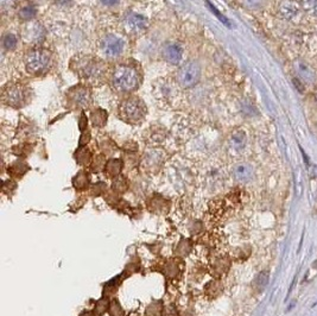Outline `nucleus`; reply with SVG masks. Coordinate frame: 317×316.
Here are the masks:
<instances>
[{"label": "nucleus", "instance_id": "obj_1", "mask_svg": "<svg viewBox=\"0 0 317 316\" xmlns=\"http://www.w3.org/2000/svg\"><path fill=\"white\" fill-rule=\"evenodd\" d=\"M71 68L81 78L91 84H99L106 73L105 63L92 56H77L71 61Z\"/></svg>", "mask_w": 317, "mask_h": 316}, {"label": "nucleus", "instance_id": "obj_2", "mask_svg": "<svg viewBox=\"0 0 317 316\" xmlns=\"http://www.w3.org/2000/svg\"><path fill=\"white\" fill-rule=\"evenodd\" d=\"M111 82L117 92L131 93L138 88L139 76L133 67L119 64L112 71Z\"/></svg>", "mask_w": 317, "mask_h": 316}, {"label": "nucleus", "instance_id": "obj_3", "mask_svg": "<svg viewBox=\"0 0 317 316\" xmlns=\"http://www.w3.org/2000/svg\"><path fill=\"white\" fill-rule=\"evenodd\" d=\"M153 95L164 106L174 107L181 99V86L170 77H162L154 82Z\"/></svg>", "mask_w": 317, "mask_h": 316}, {"label": "nucleus", "instance_id": "obj_4", "mask_svg": "<svg viewBox=\"0 0 317 316\" xmlns=\"http://www.w3.org/2000/svg\"><path fill=\"white\" fill-rule=\"evenodd\" d=\"M147 110L145 102L137 96H128L119 106V114L121 119L128 124H139L146 117Z\"/></svg>", "mask_w": 317, "mask_h": 316}, {"label": "nucleus", "instance_id": "obj_5", "mask_svg": "<svg viewBox=\"0 0 317 316\" xmlns=\"http://www.w3.org/2000/svg\"><path fill=\"white\" fill-rule=\"evenodd\" d=\"M24 62L28 73L38 76V75L48 71L50 64H51V54L46 49L35 48L27 52L24 57Z\"/></svg>", "mask_w": 317, "mask_h": 316}, {"label": "nucleus", "instance_id": "obj_6", "mask_svg": "<svg viewBox=\"0 0 317 316\" xmlns=\"http://www.w3.org/2000/svg\"><path fill=\"white\" fill-rule=\"evenodd\" d=\"M200 75L201 70L199 64L194 62V61H190V62H187L179 68L177 75H176V78H177L178 85L181 87L190 88L194 87L199 82Z\"/></svg>", "mask_w": 317, "mask_h": 316}, {"label": "nucleus", "instance_id": "obj_7", "mask_svg": "<svg viewBox=\"0 0 317 316\" xmlns=\"http://www.w3.org/2000/svg\"><path fill=\"white\" fill-rule=\"evenodd\" d=\"M67 98L74 106L87 109L92 103V91L88 86L77 85L67 92Z\"/></svg>", "mask_w": 317, "mask_h": 316}, {"label": "nucleus", "instance_id": "obj_8", "mask_svg": "<svg viewBox=\"0 0 317 316\" xmlns=\"http://www.w3.org/2000/svg\"><path fill=\"white\" fill-rule=\"evenodd\" d=\"M3 101L11 107H21L27 101V92L20 85H10L4 88Z\"/></svg>", "mask_w": 317, "mask_h": 316}, {"label": "nucleus", "instance_id": "obj_9", "mask_svg": "<svg viewBox=\"0 0 317 316\" xmlns=\"http://www.w3.org/2000/svg\"><path fill=\"white\" fill-rule=\"evenodd\" d=\"M125 43L121 38L117 36H106L100 43V50L101 54L107 59H117L124 51Z\"/></svg>", "mask_w": 317, "mask_h": 316}, {"label": "nucleus", "instance_id": "obj_10", "mask_svg": "<svg viewBox=\"0 0 317 316\" xmlns=\"http://www.w3.org/2000/svg\"><path fill=\"white\" fill-rule=\"evenodd\" d=\"M125 28L129 34L142 35L149 28V21L145 17L140 16L138 13H131L126 17Z\"/></svg>", "mask_w": 317, "mask_h": 316}, {"label": "nucleus", "instance_id": "obj_11", "mask_svg": "<svg viewBox=\"0 0 317 316\" xmlns=\"http://www.w3.org/2000/svg\"><path fill=\"white\" fill-rule=\"evenodd\" d=\"M163 57L171 64H178L183 57V48L178 43H167L162 50Z\"/></svg>", "mask_w": 317, "mask_h": 316}, {"label": "nucleus", "instance_id": "obj_12", "mask_svg": "<svg viewBox=\"0 0 317 316\" xmlns=\"http://www.w3.org/2000/svg\"><path fill=\"white\" fill-rule=\"evenodd\" d=\"M279 14L282 16L284 19L291 20L294 18H296L300 13V5H298L297 2L295 0H283L282 3L279 4L278 7Z\"/></svg>", "mask_w": 317, "mask_h": 316}, {"label": "nucleus", "instance_id": "obj_13", "mask_svg": "<svg viewBox=\"0 0 317 316\" xmlns=\"http://www.w3.org/2000/svg\"><path fill=\"white\" fill-rule=\"evenodd\" d=\"M233 175H234V178H235L237 182L246 183V182H250L251 179L253 178L254 170L251 164L239 163L234 167Z\"/></svg>", "mask_w": 317, "mask_h": 316}, {"label": "nucleus", "instance_id": "obj_14", "mask_svg": "<svg viewBox=\"0 0 317 316\" xmlns=\"http://www.w3.org/2000/svg\"><path fill=\"white\" fill-rule=\"evenodd\" d=\"M295 69H296V73L298 74L301 80L307 82V84H312V82H315L316 73L308 63L304 62V61L301 60L296 61V63H295Z\"/></svg>", "mask_w": 317, "mask_h": 316}, {"label": "nucleus", "instance_id": "obj_15", "mask_svg": "<svg viewBox=\"0 0 317 316\" xmlns=\"http://www.w3.org/2000/svg\"><path fill=\"white\" fill-rule=\"evenodd\" d=\"M246 143H247V138L244 131H235L232 136H230L229 144H230V148H232L234 151H236V152L243 151V150L245 149V146H246Z\"/></svg>", "mask_w": 317, "mask_h": 316}, {"label": "nucleus", "instance_id": "obj_16", "mask_svg": "<svg viewBox=\"0 0 317 316\" xmlns=\"http://www.w3.org/2000/svg\"><path fill=\"white\" fill-rule=\"evenodd\" d=\"M122 169V162L120 160H110L105 165V170L110 177H117Z\"/></svg>", "mask_w": 317, "mask_h": 316}, {"label": "nucleus", "instance_id": "obj_17", "mask_svg": "<svg viewBox=\"0 0 317 316\" xmlns=\"http://www.w3.org/2000/svg\"><path fill=\"white\" fill-rule=\"evenodd\" d=\"M91 120L94 126L96 127H102L103 125H106L107 121V112L101 109H98L93 111L91 114Z\"/></svg>", "mask_w": 317, "mask_h": 316}, {"label": "nucleus", "instance_id": "obj_18", "mask_svg": "<svg viewBox=\"0 0 317 316\" xmlns=\"http://www.w3.org/2000/svg\"><path fill=\"white\" fill-rule=\"evenodd\" d=\"M74 187L78 190H84L89 186V176L86 171H80L74 178Z\"/></svg>", "mask_w": 317, "mask_h": 316}, {"label": "nucleus", "instance_id": "obj_19", "mask_svg": "<svg viewBox=\"0 0 317 316\" xmlns=\"http://www.w3.org/2000/svg\"><path fill=\"white\" fill-rule=\"evenodd\" d=\"M42 29L38 27V25H30V27H27V29H25V31H27V34H24V38L25 39H29V41H38L39 38V31H41Z\"/></svg>", "mask_w": 317, "mask_h": 316}, {"label": "nucleus", "instance_id": "obj_20", "mask_svg": "<svg viewBox=\"0 0 317 316\" xmlns=\"http://www.w3.org/2000/svg\"><path fill=\"white\" fill-rule=\"evenodd\" d=\"M75 157H76V161H77L78 164L85 165V164H88L89 162H91L92 155H91V152H89V150L85 148V149L77 150L76 153H75Z\"/></svg>", "mask_w": 317, "mask_h": 316}, {"label": "nucleus", "instance_id": "obj_21", "mask_svg": "<svg viewBox=\"0 0 317 316\" xmlns=\"http://www.w3.org/2000/svg\"><path fill=\"white\" fill-rule=\"evenodd\" d=\"M268 283H269V272H266V271L260 272V274L257 276V278H255V281H254L255 288L259 289V290L264 289L265 286L268 285Z\"/></svg>", "mask_w": 317, "mask_h": 316}, {"label": "nucleus", "instance_id": "obj_22", "mask_svg": "<svg viewBox=\"0 0 317 316\" xmlns=\"http://www.w3.org/2000/svg\"><path fill=\"white\" fill-rule=\"evenodd\" d=\"M245 7L250 10H260L265 6L266 0H240Z\"/></svg>", "mask_w": 317, "mask_h": 316}, {"label": "nucleus", "instance_id": "obj_23", "mask_svg": "<svg viewBox=\"0 0 317 316\" xmlns=\"http://www.w3.org/2000/svg\"><path fill=\"white\" fill-rule=\"evenodd\" d=\"M302 6L309 14L317 17V0H302Z\"/></svg>", "mask_w": 317, "mask_h": 316}, {"label": "nucleus", "instance_id": "obj_24", "mask_svg": "<svg viewBox=\"0 0 317 316\" xmlns=\"http://www.w3.org/2000/svg\"><path fill=\"white\" fill-rule=\"evenodd\" d=\"M36 10L34 9V7L31 6H28V7H24V9H21L19 11V17L21 18L23 20H30L32 19V18L36 17Z\"/></svg>", "mask_w": 317, "mask_h": 316}, {"label": "nucleus", "instance_id": "obj_25", "mask_svg": "<svg viewBox=\"0 0 317 316\" xmlns=\"http://www.w3.org/2000/svg\"><path fill=\"white\" fill-rule=\"evenodd\" d=\"M110 314H111V316H122L124 315V310H122L120 303H119L117 300H115L114 302L110 306Z\"/></svg>", "mask_w": 317, "mask_h": 316}, {"label": "nucleus", "instance_id": "obj_26", "mask_svg": "<svg viewBox=\"0 0 317 316\" xmlns=\"http://www.w3.org/2000/svg\"><path fill=\"white\" fill-rule=\"evenodd\" d=\"M28 170V167L24 163H14L11 168V172L16 176H21L25 174V171Z\"/></svg>", "mask_w": 317, "mask_h": 316}, {"label": "nucleus", "instance_id": "obj_27", "mask_svg": "<svg viewBox=\"0 0 317 316\" xmlns=\"http://www.w3.org/2000/svg\"><path fill=\"white\" fill-rule=\"evenodd\" d=\"M126 188H127V183H126L125 178L119 177L115 179V182L113 183V189L115 190V192L122 193V192H125Z\"/></svg>", "mask_w": 317, "mask_h": 316}, {"label": "nucleus", "instance_id": "obj_28", "mask_svg": "<svg viewBox=\"0 0 317 316\" xmlns=\"http://www.w3.org/2000/svg\"><path fill=\"white\" fill-rule=\"evenodd\" d=\"M107 307H110V304H108V301L105 300V299L100 300L99 302H98V304H96V307H95L94 314L98 315V316L102 315L107 310Z\"/></svg>", "mask_w": 317, "mask_h": 316}, {"label": "nucleus", "instance_id": "obj_29", "mask_svg": "<svg viewBox=\"0 0 317 316\" xmlns=\"http://www.w3.org/2000/svg\"><path fill=\"white\" fill-rule=\"evenodd\" d=\"M4 46L6 49H13L17 45V37L14 35H7L4 38Z\"/></svg>", "mask_w": 317, "mask_h": 316}, {"label": "nucleus", "instance_id": "obj_30", "mask_svg": "<svg viewBox=\"0 0 317 316\" xmlns=\"http://www.w3.org/2000/svg\"><path fill=\"white\" fill-rule=\"evenodd\" d=\"M118 278L119 277H115L114 279H112V281H110L106 284V288H105V290H106V293L108 294H113L115 290H117V286L119 285V281H118Z\"/></svg>", "mask_w": 317, "mask_h": 316}, {"label": "nucleus", "instance_id": "obj_31", "mask_svg": "<svg viewBox=\"0 0 317 316\" xmlns=\"http://www.w3.org/2000/svg\"><path fill=\"white\" fill-rule=\"evenodd\" d=\"M209 6H210V9H212V11H213V12H214V13L216 14V16H218V17L220 18V19H221V20L223 21V23H225V24H229V23H228V21H227V19H225V17H223L221 13H220V12H218V11H216V10H215V7H214V6H213V5H210V4H209Z\"/></svg>", "mask_w": 317, "mask_h": 316}, {"label": "nucleus", "instance_id": "obj_32", "mask_svg": "<svg viewBox=\"0 0 317 316\" xmlns=\"http://www.w3.org/2000/svg\"><path fill=\"white\" fill-rule=\"evenodd\" d=\"M89 139H91V134H89L87 137H86V134L84 132V134H82V136H81V139H80V145L82 146V145L87 144V143L89 142Z\"/></svg>", "mask_w": 317, "mask_h": 316}, {"label": "nucleus", "instance_id": "obj_33", "mask_svg": "<svg viewBox=\"0 0 317 316\" xmlns=\"http://www.w3.org/2000/svg\"><path fill=\"white\" fill-rule=\"evenodd\" d=\"M85 126H87V118H86V116L84 114L80 119V128L82 131L85 130Z\"/></svg>", "mask_w": 317, "mask_h": 316}, {"label": "nucleus", "instance_id": "obj_34", "mask_svg": "<svg viewBox=\"0 0 317 316\" xmlns=\"http://www.w3.org/2000/svg\"><path fill=\"white\" fill-rule=\"evenodd\" d=\"M119 2V0H101L102 4H105L107 6H113Z\"/></svg>", "mask_w": 317, "mask_h": 316}]
</instances>
